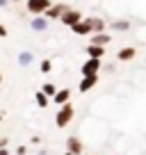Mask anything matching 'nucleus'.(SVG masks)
<instances>
[{
    "instance_id": "24",
    "label": "nucleus",
    "mask_w": 146,
    "mask_h": 155,
    "mask_svg": "<svg viewBox=\"0 0 146 155\" xmlns=\"http://www.w3.org/2000/svg\"><path fill=\"white\" fill-rule=\"evenodd\" d=\"M0 155H9V150H7V148H0Z\"/></svg>"
},
{
    "instance_id": "14",
    "label": "nucleus",
    "mask_w": 146,
    "mask_h": 155,
    "mask_svg": "<svg viewBox=\"0 0 146 155\" xmlns=\"http://www.w3.org/2000/svg\"><path fill=\"white\" fill-rule=\"evenodd\" d=\"M85 53L89 55V59H103L105 57V48H98V46H87Z\"/></svg>"
},
{
    "instance_id": "1",
    "label": "nucleus",
    "mask_w": 146,
    "mask_h": 155,
    "mask_svg": "<svg viewBox=\"0 0 146 155\" xmlns=\"http://www.w3.org/2000/svg\"><path fill=\"white\" fill-rule=\"evenodd\" d=\"M73 116H75V107H73L71 103H66V105H62L57 112H55V126L57 128H66L68 123L73 121Z\"/></svg>"
},
{
    "instance_id": "12",
    "label": "nucleus",
    "mask_w": 146,
    "mask_h": 155,
    "mask_svg": "<svg viewBox=\"0 0 146 155\" xmlns=\"http://www.w3.org/2000/svg\"><path fill=\"white\" fill-rule=\"evenodd\" d=\"M98 84V75H91V78H82V80H80V84H78V89L80 91H91L94 87H96Z\"/></svg>"
},
{
    "instance_id": "25",
    "label": "nucleus",
    "mask_w": 146,
    "mask_h": 155,
    "mask_svg": "<svg viewBox=\"0 0 146 155\" xmlns=\"http://www.w3.org/2000/svg\"><path fill=\"white\" fill-rule=\"evenodd\" d=\"M37 155H50V153H48V150H39Z\"/></svg>"
},
{
    "instance_id": "8",
    "label": "nucleus",
    "mask_w": 146,
    "mask_h": 155,
    "mask_svg": "<svg viewBox=\"0 0 146 155\" xmlns=\"http://www.w3.org/2000/svg\"><path fill=\"white\" fill-rule=\"evenodd\" d=\"M112 44V34H91V41H89V46H98V48H105V46Z\"/></svg>"
},
{
    "instance_id": "15",
    "label": "nucleus",
    "mask_w": 146,
    "mask_h": 155,
    "mask_svg": "<svg viewBox=\"0 0 146 155\" xmlns=\"http://www.w3.org/2000/svg\"><path fill=\"white\" fill-rule=\"evenodd\" d=\"M32 62H34V55L30 53V50H23V53H18V66H21V68H28Z\"/></svg>"
},
{
    "instance_id": "10",
    "label": "nucleus",
    "mask_w": 146,
    "mask_h": 155,
    "mask_svg": "<svg viewBox=\"0 0 146 155\" xmlns=\"http://www.w3.org/2000/svg\"><path fill=\"white\" fill-rule=\"evenodd\" d=\"M50 25V21H46L44 16H34V18H30V28L34 30V32H46Z\"/></svg>"
},
{
    "instance_id": "20",
    "label": "nucleus",
    "mask_w": 146,
    "mask_h": 155,
    "mask_svg": "<svg viewBox=\"0 0 146 155\" xmlns=\"http://www.w3.org/2000/svg\"><path fill=\"white\" fill-rule=\"evenodd\" d=\"M30 144H34V146H37V144H41V137H39V135H34L32 139H30Z\"/></svg>"
},
{
    "instance_id": "23",
    "label": "nucleus",
    "mask_w": 146,
    "mask_h": 155,
    "mask_svg": "<svg viewBox=\"0 0 146 155\" xmlns=\"http://www.w3.org/2000/svg\"><path fill=\"white\" fill-rule=\"evenodd\" d=\"M7 5H9V2H7V0H0V9H5Z\"/></svg>"
},
{
    "instance_id": "21",
    "label": "nucleus",
    "mask_w": 146,
    "mask_h": 155,
    "mask_svg": "<svg viewBox=\"0 0 146 155\" xmlns=\"http://www.w3.org/2000/svg\"><path fill=\"white\" fill-rule=\"evenodd\" d=\"M7 144H9V139H7V137H2V139H0V148H7Z\"/></svg>"
},
{
    "instance_id": "27",
    "label": "nucleus",
    "mask_w": 146,
    "mask_h": 155,
    "mask_svg": "<svg viewBox=\"0 0 146 155\" xmlns=\"http://www.w3.org/2000/svg\"><path fill=\"white\" fill-rule=\"evenodd\" d=\"M0 121H2V112H0Z\"/></svg>"
},
{
    "instance_id": "16",
    "label": "nucleus",
    "mask_w": 146,
    "mask_h": 155,
    "mask_svg": "<svg viewBox=\"0 0 146 155\" xmlns=\"http://www.w3.org/2000/svg\"><path fill=\"white\" fill-rule=\"evenodd\" d=\"M41 94H44L46 98H50V101H53L55 98V94H57V87H55L53 82H46V84H41V89H39Z\"/></svg>"
},
{
    "instance_id": "19",
    "label": "nucleus",
    "mask_w": 146,
    "mask_h": 155,
    "mask_svg": "<svg viewBox=\"0 0 146 155\" xmlns=\"http://www.w3.org/2000/svg\"><path fill=\"white\" fill-rule=\"evenodd\" d=\"M28 153V146H18V148H16V155H25Z\"/></svg>"
},
{
    "instance_id": "9",
    "label": "nucleus",
    "mask_w": 146,
    "mask_h": 155,
    "mask_svg": "<svg viewBox=\"0 0 146 155\" xmlns=\"http://www.w3.org/2000/svg\"><path fill=\"white\" fill-rule=\"evenodd\" d=\"M135 57H137V48H132V46H123V48L117 53L119 62H130V59H135Z\"/></svg>"
},
{
    "instance_id": "6",
    "label": "nucleus",
    "mask_w": 146,
    "mask_h": 155,
    "mask_svg": "<svg viewBox=\"0 0 146 155\" xmlns=\"http://www.w3.org/2000/svg\"><path fill=\"white\" fill-rule=\"evenodd\" d=\"M71 32H73V34H78V37L94 34V30H91V16H85V18L80 21L78 25H73V28H71Z\"/></svg>"
},
{
    "instance_id": "7",
    "label": "nucleus",
    "mask_w": 146,
    "mask_h": 155,
    "mask_svg": "<svg viewBox=\"0 0 146 155\" xmlns=\"http://www.w3.org/2000/svg\"><path fill=\"white\" fill-rule=\"evenodd\" d=\"M101 66H103V62L101 59H87V62L82 64V78H91V75H98V71H101Z\"/></svg>"
},
{
    "instance_id": "11",
    "label": "nucleus",
    "mask_w": 146,
    "mask_h": 155,
    "mask_svg": "<svg viewBox=\"0 0 146 155\" xmlns=\"http://www.w3.org/2000/svg\"><path fill=\"white\" fill-rule=\"evenodd\" d=\"M71 101V89H57V94H55V98H53V103L55 105H66V103Z\"/></svg>"
},
{
    "instance_id": "3",
    "label": "nucleus",
    "mask_w": 146,
    "mask_h": 155,
    "mask_svg": "<svg viewBox=\"0 0 146 155\" xmlns=\"http://www.w3.org/2000/svg\"><path fill=\"white\" fill-rule=\"evenodd\" d=\"M82 18H85V16H82V12H80V9H73V7H68V9L64 12V16H62L59 21H62L66 28H73V25H78Z\"/></svg>"
},
{
    "instance_id": "13",
    "label": "nucleus",
    "mask_w": 146,
    "mask_h": 155,
    "mask_svg": "<svg viewBox=\"0 0 146 155\" xmlns=\"http://www.w3.org/2000/svg\"><path fill=\"white\" fill-rule=\"evenodd\" d=\"M110 30H117V32H128V30H130V21H128V18L110 21Z\"/></svg>"
},
{
    "instance_id": "26",
    "label": "nucleus",
    "mask_w": 146,
    "mask_h": 155,
    "mask_svg": "<svg viewBox=\"0 0 146 155\" xmlns=\"http://www.w3.org/2000/svg\"><path fill=\"white\" fill-rule=\"evenodd\" d=\"M0 84H2V73H0Z\"/></svg>"
},
{
    "instance_id": "17",
    "label": "nucleus",
    "mask_w": 146,
    "mask_h": 155,
    "mask_svg": "<svg viewBox=\"0 0 146 155\" xmlns=\"http://www.w3.org/2000/svg\"><path fill=\"white\" fill-rule=\"evenodd\" d=\"M34 101H37V105L41 107V110H44V107H48V103H50V98H46L44 94L39 91V89H37V94H34Z\"/></svg>"
},
{
    "instance_id": "2",
    "label": "nucleus",
    "mask_w": 146,
    "mask_h": 155,
    "mask_svg": "<svg viewBox=\"0 0 146 155\" xmlns=\"http://www.w3.org/2000/svg\"><path fill=\"white\" fill-rule=\"evenodd\" d=\"M50 5H53V2H48V0H28V2H25V9H28L30 14H32V18H34V16H44L46 12L50 9Z\"/></svg>"
},
{
    "instance_id": "18",
    "label": "nucleus",
    "mask_w": 146,
    "mask_h": 155,
    "mask_svg": "<svg viewBox=\"0 0 146 155\" xmlns=\"http://www.w3.org/2000/svg\"><path fill=\"white\" fill-rule=\"evenodd\" d=\"M39 71H41V73H53V59H41Z\"/></svg>"
},
{
    "instance_id": "4",
    "label": "nucleus",
    "mask_w": 146,
    "mask_h": 155,
    "mask_svg": "<svg viewBox=\"0 0 146 155\" xmlns=\"http://www.w3.org/2000/svg\"><path fill=\"white\" fill-rule=\"evenodd\" d=\"M66 153H68V155H82V153H85L82 139H80V137H75V135L66 137Z\"/></svg>"
},
{
    "instance_id": "5",
    "label": "nucleus",
    "mask_w": 146,
    "mask_h": 155,
    "mask_svg": "<svg viewBox=\"0 0 146 155\" xmlns=\"http://www.w3.org/2000/svg\"><path fill=\"white\" fill-rule=\"evenodd\" d=\"M66 9H68L66 2H55V5H50V9L44 14V18H46V21H59Z\"/></svg>"
},
{
    "instance_id": "22",
    "label": "nucleus",
    "mask_w": 146,
    "mask_h": 155,
    "mask_svg": "<svg viewBox=\"0 0 146 155\" xmlns=\"http://www.w3.org/2000/svg\"><path fill=\"white\" fill-rule=\"evenodd\" d=\"M2 37H7V28H5L2 23H0V39H2Z\"/></svg>"
}]
</instances>
